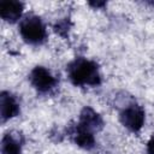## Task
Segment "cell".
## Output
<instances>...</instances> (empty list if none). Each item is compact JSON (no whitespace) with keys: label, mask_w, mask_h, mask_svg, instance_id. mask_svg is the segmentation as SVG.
<instances>
[{"label":"cell","mask_w":154,"mask_h":154,"mask_svg":"<svg viewBox=\"0 0 154 154\" xmlns=\"http://www.w3.org/2000/svg\"><path fill=\"white\" fill-rule=\"evenodd\" d=\"M69 77L75 85H97L100 83V73L94 61L84 58H77L67 67Z\"/></svg>","instance_id":"cell-1"},{"label":"cell","mask_w":154,"mask_h":154,"mask_svg":"<svg viewBox=\"0 0 154 154\" xmlns=\"http://www.w3.org/2000/svg\"><path fill=\"white\" fill-rule=\"evenodd\" d=\"M22 37L31 45H38L46 38V28L42 20L36 16L25 17L19 25Z\"/></svg>","instance_id":"cell-2"},{"label":"cell","mask_w":154,"mask_h":154,"mask_svg":"<svg viewBox=\"0 0 154 154\" xmlns=\"http://www.w3.org/2000/svg\"><path fill=\"white\" fill-rule=\"evenodd\" d=\"M120 122L129 130L138 131L144 122V112L140 106L131 105L120 113Z\"/></svg>","instance_id":"cell-3"},{"label":"cell","mask_w":154,"mask_h":154,"mask_svg":"<svg viewBox=\"0 0 154 154\" xmlns=\"http://www.w3.org/2000/svg\"><path fill=\"white\" fill-rule=\"evenodd\" d=\"M30 81H31V84L41 93H47L51 89L54 88L57 81L55 78L52 76V73L42 67V66H36L31 73H30Z\"/></svg>","instance_id":"cell-4"},{"label":"cell","mask_w":154,"mask_h":154,"mask_svg":"<svg viewBox=\"0 0 154 154\" xmlns=\"http://www.w3.org/2000/svg\"><path fill=\"white\" fill-rule=\"evenodd\" d=\"M23 12V4L14 0H6L0 2V14L1 17L10 23L17 22Z\"/></svg>","instance_id":"cell-5"},{"label":"cell","mask_w":154,"mask_h":154,"mask_svg":"<svg viewBox=\"0 0 154 154\" xmlns=\"http://www.w3.org/2000/svg\"><path fill=\"white\" fill-rule=\"evenodd\" d=\"M0 111H1V118L2 120L11 119L16 117L19 112V106L16 99L6 91H2L0 95Z\"/></svg>","instance_id":"cell-6"},{"label":"cell","mask_w":154,"mask_h":154,"mask_svg":"<svg viewBox=\"0 0 154 154\" xmlns=\"http://www.w3.org/2000/svg\"><path fill=\"white\" fill-rule=\"evenodd\" d=\"M102 119L101 117L90 107H85L83 108V111L81 112V117H79V124L82 128L94 132L95 130H100L102 128Z\"/></svg>","instance_id":"cell-7"},{"label":"cell","mask_w":154,"mask_h":154,"mask_svg":"<svg viewBox=\"0 0 154 154\" xmlns=\"http://www.w3.org/2000/svg\"><path fill=\"white\" fill-rule=\"evenodd\" d=\"M73 138H75V142L82 147V148H85V149H90L94 147V143H95V140H94V135L91 131L82 128L81 125H77L75 131H73Z\"/></svg>","instance_id":"cell-8"},{"label":"cell","mask_w":154,"mask_h":154,"mask_svg":"<svg viewBox=\"0 0 154 154\" xmlns=\"http://www.w3.org/2000/svg\"><path fill=\"white\" fill-rule=\"evenodd\" d=\"M1 152L2 154H20V144L12 135L7 134L2 138Z\"/></svg>","instance_id":"cell-9"},{"label":"cell","mask_w":154,"mask_h":154,"mask_svg":"<svg viewBox=\"0 0 154 154\" xmlns=\"http://www.w3.org/2000/svg\"><path fill=\"white\" fill-rule=\"evenodd\" d=\"M148 153L149 154H154V136L148 142Z\"/></svg>","instance_id":"cell-10"},{"label":"cell","mask_w":154,"mask_h":154,"mask_svg":"<svg viewBox=\"0 0 154 154\" xmlns=\"http://www.w3.org/2000/svg\"><path fill=\"white\" fill-rule=\"evenodd\" d=\"M90 5H93V6H95V7H99V6H103L105 2H90Z\"/></svg>","instance_id":"cell-11"},{"label":"cell","mask_w":154,"mask_h":154,"mask_svg":"<svg viewBox=\"0 0 154 154\" xmlns=\"http://www.w3.org/2000/svg\"><path fill=\"white\" fill-rule=\"evenodd\" d=\"M153 6H154V2H153Z\"/></svg>","instance_id":"cell-12"}]
</instances>
